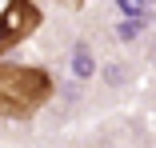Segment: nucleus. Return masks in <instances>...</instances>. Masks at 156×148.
Listing matches in <instances>:
<instances>
[{"label": "nucleus", "mask_w": 156, "mask_h": 148, "mask_svg": "<svg viewBox=\"0 0 156 148\" xmlns=\"http://www.w3.org/2000/svg\"><path fill=\"white\" fill-rule=\"evenodd\" d=\"M56 4H64V8H84V0H56Z\"/></svg>", "instance_id": "nucleus-3"}, {"label": "nucleus", "mask_w": 156, "mask_h": 148, "mask_svg": "<svg viewBox=\"0 0 156 148\" xmlns=\"http://www.w3.org/2000/svg\"><path fill=\"white\" fill-rule=\"evenodd\" d=\"M44 24V8L36 0H8L0 8V56H8L24 40H32Z\"/></svg>", "instance_id": "nucleus-2"}, {"label": "nucleus", "mask_w": 156, "mask_h": 148, "mask_svg": "<svg viewBox=\"0 0 156 148\" xmlns=\"http://www.w3.org/2000/svg\"><path fill=\"white\" fill-rule=\"evenodd\" d=\"M56 96V80L40 64H12L0 56V116L4 120H32Z\"/></svg>", "instance_id": "nucleus-1"}]
</instances>
